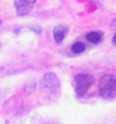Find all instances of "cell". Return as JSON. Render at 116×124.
Returning a JSON list of instances; mask_svg holds the SVG:
<instances>
[{"label":"cell","instance_id":"4","mask_svg":"<svg viewBox=\"0 0 116 124\" xmlns=\"http://www.w3.org/2000/svg\"><path fill=\"white\" fill-rule=\"evenodd\" d=\"M36 0H15L14 6L17 15L24 16L31 12Z\"/></svg>","mask_w":116,"mask_h":124},{"label":"cell","instance_id":"3","mask_svg":"<svg viewBox=\"0 0 116 124\" xmlns=\"http://www.w3.org/2000/svg\"><path fill=\"white\" fill-rule=\"evenodd\" d=\"M42 88L53 94H58L61 89V82L54 73H47L41 79Z\"/></svg>","mask_w":116,"mask_h":124},{"label":"cell","instance_id":"1","mask_svg":"<svg viewBox=\"0 0 116 124\" xmlns=\"http://www.w3.org/2000/svg\"><path fill=\"white\" fill-rule=\"evenodd\" d=\"M99 93L105 99L116 96V78L113 75H105L99 80Z\"/></svg>","mask_w":116,"mask_h":124},{"label":"cell","instance_id":"9","mask_svg":"<svg viewBox=\"0 0 116 124\" xmlns=\"http://www.w3.org/2000/svg\"><path fill=\"white\" fill-rule=\"evenodd\" d=\"M1 24H2V20H1V18H0V26H1Z\"/></svg>","mask_w":116,"mask_h":124},{"label":"cell","instance_id":"8","mask_svg":"<svg viewBox=\"0 0 116 124\" xmlns=\"http://www.w3.org/2000/svg\"><path fill=\"white\" fill-rule=\"evenodd\" d=\"M112 43L116 46V33L114 34V36L112 37Z\"/></svg>","mask_w":116,"mask_h":124},{"label":"cell","instance_id":"6","mask_svg":"<svg viewBox=\"0 0 116 124\" xmlns=\"http://www.w3.org/2000/svg\"><path fill=\"white\" fill-rule=\"evenodd\" d=\"M86 39L89 43L99 44L103 40V33L101 31H89L86 34Z\"/></svg>","mask_w":116,"mask_h":124},{"label":"cell","instance_id":"5","mask_svg":"<svg viewBox=\"0 0 116 124\" xmlns=\"http://www.w3.org/2000/svg\"><path fill=\"white\" fill-rule=\"evenodd\" d=\"M69 32V29L64 26V25H57L53 28V31H52V34H53V38L55 40V42L57 43H61L65 37L67 36Z\"/></svg>","mask_w":116,"mask_h":124},{"label":"cell","instance_id":"7","mask_svg":"<svg viewBox=\"0 0 116 124\" xmlns=\"http://www.w3.org/2000/svg\"><path fill=\"white\" fill-rule=\"evenodd\" d=\"M85 49H86V46L82 42H75L74 44H72V46L71 48L72 52L73 54H76L83 53L85 51Z\"/></svg>","mask_w":116,"mask_h":124},{"label":"cell","instance_id":"2","mask_svg":"<svg viewBox=\"0 0 116 124\" xmlns=\"http://www.w3.org/2000/svg\"><path fill=\"white\" fill-rule=\"evenodd\" d=\"M75 92L78 96H83L87 92L89 87L92 86L94 78L89 74H79L74 78Z\"/></svg>","mask_w":116,"mask_h":124}]
</instances>
